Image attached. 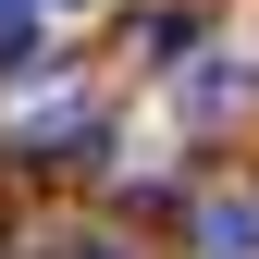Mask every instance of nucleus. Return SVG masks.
<instances>
[{
    "instance_id": "nucleus-1",
    "label": "nucleus",
    "mask_w": 259,
    "mask_h": 259,
    "mask_svg": "<svg viewBox=\"0 0 259 259\" xmlns=\"http://www.w3.org/2000/svg\"><path fill=\"white\" fill-rule=\"evenodd\" d=\"M198 259H259V198H247V185L198 198Z\"/></svg>"
},
{
    "instance_id": "nucleus-2",
    "label": "nucleus",
    "mask_w": 259,
    "mask_h": 259,
    "mask_svg": "<svg viewBox=\"0 0 259 259\" xmlns=\"http://www.w3.org/2000/svg\"><path fill=\"white\" fill-rule=\"evenodd\" d=\"M37 62V0H0V74Z\"/></svg>"
},
{
    "instance_id": "nucleus-3",
    "label": "nucleus",
    "mask_w": 259,
    "mask_h": 259,
    "mask_svg": "<svg viewBox=\"0 0 259 259\" xmlns=\"http://www.w3.org/2000/svg\"><path fill=\"white\" fill-rule=\"evenodd\" d=\"M50 259H123V247L111 235H74V247H50Z\"/></svg>"
},
{
    "instance_id": "nucleus-4",
    "label": "nucleus",
    "mask_w": 259,
    "mask_h": 259,
    "mask_svg": "<svg viewBox=\"0 0 259 259\" xmlns=\"http://www.w3.org/2000/svg\"><path fill=\"white\" fill-rule=\"evenodd\" d=\"M37 13H50V0H37Z\"/></svg>"
}]
</instances>
